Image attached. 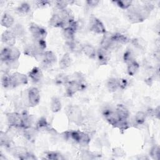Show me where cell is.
Returning <instances> with one entry per match:
<instances>
[{
  "instance_id": "cell-16",
  "label": "cell",
  "mask_w": 160,
  "mask_h": 160,
  "mask_svg": "<svg viewBox=\"0 0 160 160\" xmlns=\"http://www.w3.org/2000/svg\"><path fill=\"white\" fill-rule=\"evenodd\" d=\"M81 51L88 58L93 59L96 57L97 50L90 44H85L82 46Z\"/></svg>"
},
{
  "instance_id": "cell-17",
  "label": "cell",
  "mask_w": 160,
  "mask_h": 160,
  "mask_svg": "<svg viewBox=\"0 0 160 160\" xmlns=\"http://www.w3.org/2000/svg\"><path fill=\"white\" fill-rule=\"evenodd\" d=\"M111 41L116 44H124L129 42L128 38L125 35L121 33L111 34Z\"/></svg>"
},
{
  "instance_id": "cell-36",
  "label": "cell",
  "mask_w": 160,
  "mask_h": 160,
  "mask_svg": "<svg viewBox=\"0 0 160 160\" xmlns=\"http://www.w3.org/2000/svg\"><path fill=\"white\" fill-rule=\"evenodd\" d=\"M67 5H68L67 1H57L56 2V6L58 8V9L60 11L66 9Z\"/></svg>"
},
{
  "instance_id": "cell-6",
  "label": "cell",
  "mask_w": 160,
  "mask_h": 160,
  "mask_svg": "<svg viewBox=\"0 0 160 160\" xmlns=\"http://www.w3.org/2000/svg\"><path fill=\"white\" fill-rule=\"evenodd\" d=\"M89 29L96 34H104L106 31L102 22L97 18L92 16L89 21Z\"/></svg>"
},
{
  "instance_id": "cell-7",
  "label": "cell",
  "mask_w": 160,
  "mask_h": 160,
  "mask_svg": "<svg viewBox=\"0 0 160 160\" xmlns=\"http://www.w3.org/2000/svg\"><path fill=\"white\" fill-rule=\"evenodd\" d=\"M102 115L104 117L105 119L112 126L116 127L119 119L117 115L116 111L111 108H105L102 111Z\"/></svg>"
},
{
  "instance_id": "cell-38",
  "label": "cell",
  "mask_w": 160,
  "mask_h": 160,
  "mask_svg": "<svg viewBox=\"0 0 160 160\" xmlns=\"http://www.w3.org/2000/svg\"><path fill=\"white\" fill-rule=\"evenodd\" d=\"M36 159V156L33 154H32V153H31V152H27L21 158V159H23V160H25V159H27V160H34V159Z\"/></svg>"
},
{
  "instance_id": "cell-31",
  "label": "cell",
  "mask_w": 160,
  "mask_h": 160,
  "mask_svg": "<svg viewBox=\"0 0 160 160\" xmlns=\"http://www.w3.org/2000/svg\"><path fill=\"white\" fill-rule=\"evenodd\" d=\"M31 7L27 2H23L19 5L17 8V11L21 14H26L30 11Z\"/></svg>"
},
{
  "instance_id": "cell-34",
  "label": "cell",
  "mask_w": 160,
  "mask_h": 160,
  "mask_svg": "<svg viewBox=\"0 0 160 160\" xmlns=\"http://www.w3.org/2000/svg\"><path fill=\"white\" fill-rule=\"evenodd\" d=\"M151 156L154 159H158L160 154V149L159 146H154L152 148L150 151Z\"/></svg>"
},
{
  "instance_id": "cell-25",
  "label": "cell",
  "mask_w": 160,
  "mask_h": 160,
  "mask_svg": "<svg viewBox=\"0 0 160 160\" xmlns=\"http://www.w3.org/2000/svg\"><path fill=\"white\" fill-rule=\"evenodd\" d=\"M11 150L12 154L17 156L20 159L28 152L26 149L23 147H15L11 148Z\"/></svg>"
},
{
  "instance_id": "cell-33",
  "label": "cell",
  "mask_w": 160,
  "mask_h": 160,
  "mask_svg": "<svg viewBox=\"0 0 160 160\" xmlns=\"http://www.w3.org/2000/svg\"><path fill=\"white\" fill-rule=\"evenodd\" d=\"M123 59H124V61L126 64L134 60L133 53L131 51V49H128L125 51V52L124 53V55H123Z\"/></svg>"
},
{
  "instance_id": "cell-29",
  "label": "cell",
  "mask_w": 160,
  "mask_h": 160,
  "mask_svg": "<svg viewBox=\"0 0 160 160\" xmlns=\"http://www.w3.org/2000/svg\"><path fill=\"white\" fill-rule=\"evenodd\" d=\"M56 83L59 85H63L67 84L68 82L69 81V78L68 76L64 74H58L55 79Z\"/></svg>"
},
{
  "instance_id": "cell-9",
  "label": "cell",
  "mask_w": 160,
  "mask_h": 160,
  "mask_svg": "<svg viewBox=\"0 0 160 160\" xmlns=\"http://www.w3.org/2000/svg\"><path fill=\"white\" fill-rule=\"evenodd\" d=\"M11 79L12 88H15L22 84H26L28 82V76L18 72H16L11 74Z\"/></svg>"
},
{
  "instance_id": "cell-12",
  "label": "cell",
  "mask_w": 160,
  "mask_h": 160,
  "mask_svg": "<svg viewBox=\"0 0 160 160\" xmlns=\"http://www.w3.org/2000/svg\"><path fill=\"white\" fill-rule=\"evenodd\" d=\"M16 36L11 30H6L1 36V41L8 46H14Z\"/></svg>"
},
{
  "instance_id": "cell-27",
  "label": "cell",
  "mask_w": 160,
  "mask_h": 160,
  "mask_svg": "<svg viewBox=\"0 0 160 160\" xmlns=\"http://www.w3.org/2000/svg\"><path fill=\"white\" fill-rule=\"evenodd\" d=\"M1 83L2 86L5 88H12L11 74L9 75L8 73L4 72V74L2 76V78H1Z\"/></svg>"
},
{
  "instance_id": "cell-37",
  "label": "cell",
  "mask_w": 160,
  "mask_h": 160,
  "mask_svg": "<svg viewBox=\"0 0 160 160\" xmlns=\"http://www.w3.org/2000/svg\"><path fill=\"white\" fill-rule=\"evenodd\" d=\"M132 44L134 46L139 49L144 46V44L142 43V41L140 39H134V40H132Z\"/></svg>"
},
{
  "instance_id": "cell-18",
  "label": "cell",
  "mask_w": 160,
  "mask_h": 160,
  "mask_svg": "<svg viewBox=\"0 0 160 160\" xmlns=\"http://www.w3.org/2000/svg\"><path fill=\"white\" fill-rule=\"evenodd\" d=\"M14 22V19L12 16L9 14H4L1 18V24L6 28H11Z\"/></svg>"
},
{
  "instance_id": "cell-39",
  "label": "cell",
  "mask_w": 160,
  "mask_h": 160,
  "mask_svg": "<svg viewBox=\"0 0 160 160\" xmlns=\"http://www.w3.org/2000/svg\"><path fill=\"white\" fill-rule=\"evenodd\" d=\"M113 154L116 156H124V152L122 149H121L119 148H117L114 149Z\"/></svg>"
},
{
  "instance_id": "cell-35",
  "label": "cell",
  "mask_w": 160,
  "mask_h": 160,
  "mask_svg": "<svg viewBox=\"0 0 160 160\" xmlns=\"http://www.w3.org/2000/svg\"><path fill=\"white\" fill-rule=\"evenodd\" d=\"M119 81V88L121 89H124L128 86V81L126 79L121 78L118 79Z\"/></svg>"
},
{
  "instance_id": "cell-11",
  "label": "cell",
  "mask_w": 160,
  "mask_h": 160,
  "mask_svg": "<svg viewBox=\"0 0 160 160\" xmlns=\"http://www.w3.org/2000/svg\"><path fill=\"white\" fill-rule=\"evenodd\" d=\"M96 56L98 57V59L100 64L106 65L108 64L110 59V51L100 47L98 50H97Z\"/></svg>"
},
{
  "instance_id": "cell-5",
  "label": "cell",
  "mask_w": 160,
  "mask_h": 160,
  "mask_svg": "<svg viewBox=\"0 0 160 160\" xmlns=\"http://www.w3.org/2000/svg\"><path fill=\"white\" fill-rule=\"evenodd\" d=\"M7 121L11 127H16L22 129V114L18 112H9L6 114Z\"/></svg>"
},
{
  "instance_id": "cell-24",
  "label": "cell",
  "mask_w": 160,
  "mask_h": 160,
  "mask_svg": "<svg viewBox=\"0 0 160 160\" xmlns=\"http://www.w3.org/2000/svg\"><path fill=\"white\" fill-rule=\"evenodd\" d=\"M61 109V102L59 98L56 97H53L51 99V109L54 112H57L59 111Z\"/></svg>"
},
{
  "instance_id": "cell-28",
  "label": "cell",
  "mask_w": 160,
  "mask_h": 160,
  "mask_svg": "<svg viewBox=\"0 0 160 160\" xmlns=\"http://www.w3.org/2000/svg\"><path fill=\"white\" fill-rule=\"evenodd\" d=\"M146 114L142 111H138L134 116V121L138 125L142 124L146 120Z\"/></svg>"
},
{
  "instance_id": "cell-20",
  "label": "cell",
  "mask_w": 160,
  "mask_h": 160,
  "mask_svg": "<svg viewBox=\"0 0 160 160\" xmlns=\"http://www.w3.org/2000/svg\"><path fill=\"white\" fill-rule=\"evenodd\" d=\"M127 72L129 76H134L138 72L139 68V63L134 59L127 64Z\"/></svg>"
},
{
  "instance_id": "cell-14",
  "label": "cell",
  "mask_w": 160,
  "mask_h": 160,
  "mask_svg": "<svg viewBox=\"0 0 160 160\" xmlns=\"http://www.w3.org/2000/svg\"><path fill=\"white\" fill-rule=\"evenodd\" d=\"M49 24L52 27H55V28L60 27L63 28L64 24L61 14L55 13L52 14V16L49 19Z\"/></svg>"
},
{
  "instance_id": "cell-4",
  "label": "cell",
  "mask_w": 160,
  "mask_h": 160,
  "mask_svg": "<svg viewBox=\"0 0 160 160\" xmlns=\"http://www.w3.org/2000/svg\"><path fill=\"white\" fill-rule=\"evenodd\" d=\"M67 116L69 121L76 123L81 124L82 121V116L81 109L76 106H70L66 111Z\"/></svg>"
},
{
  "instance_id": "cell-3",
  "label": "cell",
  "mask_w": 160,
  "mask_h": 160,
  "mask_svg": "<svg viewBox=\"0 0 160 160\" xmlns=\"http://www.w3.org/2000/svg\"><path fill=\"white\" fill-rule=\"evenodd\" d=\"M29 31L34 41L44 40L47 36L46 29L34 22H32L29 24Z\"/></svg>"
},
{
  "instance_id": "cell-30",
  "label": "cell",
  "mask_w": 160,
  "mask_h": 160,
  "mask_svg": "<svg viewBox=\"0 0 160 160\" xmlns=\"http://www.w3.org/2000/svg\"><path fill=\"white\" fill-rule=\"evenodd\" d=\"M113 2H114L118 7H119L121 9H128L132 6V1L124 0V1H113Z\"/></svg>"
},
{
  "instance_id": "cell-19",
  "label": "cell",
  "mask_w": 160,
  "mask_h": 160,
  "mask_svg": "<svg viewBox=\"0 0 160 160\" xmlns=\"http://www.w3.org/2000/svg\"><path fill=\"white\" fill-rule=\"evenodd\" d=\"M12 142V139L9 134L8 133L1 131L0 132V144L1 146L9 148L10 147Z\"/></svg>"
},
{
  "instance_id": "cell-40",
  "label": "cell",
  "mask_w": 160,
  "mask_h": 160,
  "mask_svg": "<svg viewBox=\"0 0 160 160\" xmlns=\"http://www.w3.org/2000/svg\"><path fill=\"white\" fill-rule=\"evenodd\" d=\"M99 2V1H94V0H91V1H87L86 3L88 4V6H91V7H94L96 5L98 4V3Z\"/></svg>"
},
{
  "instance_id": "cell-22",
  "label": "cell",
  "mask_w": 160,
  "mask_h": 160,
  "mask_svg": "<svg viewBox=\"0 0 160 160\" xmlns=\"http://www.w3.org/2000/svg\"><path fill=\"white\" fill-rule=\"evenodd\" d=\"M107 88L111 92H114L119 89V81L118 79L112 78H110L107 82Z\"/></svg>"
},
{
  "instance_id": "cell-32",
  "label": "cell",
  "mask_w": 160,
  "mask_h": 160,
  "mask_svg": "<svg viewBox=\"0 0 160 160\" xmlns=\"http://www.w3.org/2000/svg\"><path fill=\"white\" fill-rule=\"evenodd\" d=\"M11 31H12V32L15 34L16 36H22L24 32V30L23 27L21 26V24H16L14 25Z\"/></svg>"
},
{
  "instance_id": "cell-15",
  "label": "cell",
  "mask_w": 160,
  "mask_h": 160,
  "mask_svg": "<svg viewBox=\"0 0 160 160\" xmlns=\"http://www.w3.org/2000/svg\"><path fill=\"white\" fill-rule=\"evenodd\" d=\"M116 112L120 120H128L129 116L128 109L122 104H118L116 108Z\"/></svg>"
},
{
  "instance_id": "cell-26",
  "label": "cell",
  "mask_w": 160,
  "mask_h": 160,
  "mask_svg": "<svg viewBox=\"0 0 160 160\" xmlns=\"http://www.w3.org/2000/svg\"><path fill=\"white\" fill-rule=\"evenodd\" d=\"M46 159L52 160H61L64 159V157L61 153L54 151H48L46 152Z\"/></svg>"
},
{
  "instance_id": "cell-23",
  "label": "cell",
  "mask_w": 160,
  "mask_h": 160,
  "mask_svg": "<svg viewBox=\"0 0 160 160\" xmlns=\"http://www.w3.org/2000/svg\"><path fill=\"white\" fill-rule=\"evenodd\" d=\"M49 124L47 122L46 119L44 118H41L38 120L36 124V129L38 131H46L49 130Z\"/></svg>"
},
{
  "instance_id": "cell-2",
  "label": "cell",
  "mask_w": 160,
  "mask_h": 160,
  "mask_svg": "<svg viewBox=\"0 0 160 160\" xmlns=\"http://www.w3.org/2000/svg\"><path fill=\"white\" fill-rule=\"evenodd\" d=\"M64 136L66 140L72 141L82 146H86L90 142L89 136L79 131H68L64 132Z\"/></svg>"
},
{
  "instance_id": "cell-1",
  "label": "cell",
  "mask_w": 160,
  "mask_h": 160,
  "mask_svg": "<svg viewBox=\"0 0 160 160\" xmlns=\"http://www.w3.org/2000/svg\"><path fill=\"white\" fill-rule=\"evenodd\" d=\"M21 52L19 50L14 46H8L4 48L1 52V62L8 66L15 64L20 57Z\"/></svg>"
},
{
  "instance_id": "cell-13",
  "label": "cell",
  "mask_w": 160,
  "mask_h": 160,
  "mask_svg": "<svg viewBox=\"0 0 160 160\" xmlns=\"http://www.w3.org/2000/svg\"><path fill=\"white\" fill-rule=\"evenodd\" d=\"M28 76L34 82H38L42 79L43 74L39 68L34 67L29 71Z\"/></svg>"
},
{
  "instance_id": "cell-8",
  "label": "cell",
  "mask_w": 160,
  "mask_h": 160,
  "mask_svg": "<svg viewBox=\"0 0 160 160\" xmlns=\"http://www.w3.org/2000/svg\"><path fill=\"white\" fill-rule=\"evenodd\" d=\"M28 101L31 106H35L39 104L40 101V92L37 88L32 87L28 90Z\"/></svg>"
},
{
  "instance_id": "cell-21",
  "label": "cell",
  "mask_w": 160,
  "mask_h": 160,
  "mask_svg": "<svg viewBox=\"0 0 160 160\" xmlns=\"http://www.w3.org/2000/svg\"><path fill=\"white\" fill-rule=\"evenodd\" d=\"M72 59L70 55L68 53H66L63 55L59 61V68L62 69H66L71 64Z\"/></svg>"
},
{
  "instance_id": "cell-10",
  "label": "cell",
  "mask_w": 160,
  "mask_h": 160,
  "mask_svg": "<svg viewBox=\"0 0 160 160\" xmlns=\"http://www.w3.org/2000/svg\"><path fill=\"white\" fill-rule=\"evenodd\" d=\"M42 66L44 68H49L52 66L57 61L55 54L51 51H46L44 52L42 56Z\"/></svg>"
}]
</instances>
